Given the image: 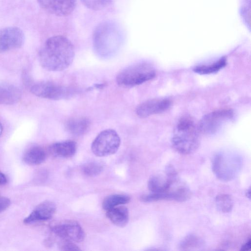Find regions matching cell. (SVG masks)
Returning <instances> with one entry per match:
<instances>
[{
	"mask_svg": "<svg viewBox=\"0 0 251 251\" xmlns=\"http://www.w3.org/2000/svg\"><path fill=\"white\" fill-rule=\"evenodd\" d=\"M226 65V59L223 57L211 64L197 66L194 68L193 71L201 75L210 74L218 72Z\"/></svg>",
	"mask_w": 251,
	"mask_h": 251,
	"instance_id": "19",
	"label": "cell"
},
{
	"mask_svg": "<svg viewBox=\"0 0 251 251\" xmlns=\"http://www.w3.org/2000/svg\"><path fill=\"white\" fill-rule=\"evenodd\" d=\"M121 144L117 132L112 129L101 131L93 140L91 145L93 153L99 157L106 156L115 153Z\"/></svg>",
	"mask_w": 251,
	"mask_h": 251,
	"instance_id": "6",
	"label": "cell"
},
{
	"mask_svg": "<svg viewBox=\"0 0 251 251\" xmlns=\"http://www.w3.org/2000/svg\"><path fill=\"white\" fill-rule=\"evenodd\" d=\"M90 125V122L87 118L77 117L68 120L65 124V127L70 134L80 136L88 131Z\"/></svg>",
	"mask_w": 251,
	"mask_h": 251,
	"instance_id": "16",
	"label": "cell"
},
{
	"mask_svg": "<svg viewBox=\"0 0 251 251\" xmlns=\"http://www.w3.org/2000/svg\"><path fill=\"white\" fill-rule=\"evenodd\" d=\"M130 200V197L126 195H111L103 200L102 204V208L106 211L116 206L128 203Z\"/></svg>",
	"mask_w": 251,
	"mask_h": 251,
	"instance_id": "20",
	"label": "cell"
},
{
	"mask_svg": "<svg viewBox=\"0 0 251 251\" xmlns=\"http://www.w3.org/2000/svg\"><path fill=\"white\" fill-rule=\"evenodd\" d=\"M203 245V241L198 236L194 234L187 235L180 242L179 248L182 251H192L200 249Z\"/></svg>",
	"mask_w": 251,
	"mask_h": 251,
	"instance_id": "21",
	"label": "cell"
},
{
	"mask_svg": "<svg viewBox=\"0 0 251 251\" xmlns=\"http://www.w3.org/2000/svg\"><path fill=\"white\" fill-rule=\"evenodd\" d=\"M200 131L189 116H184L178 121L172 138L173 148L179 153L187 155L193 153L200 143Z\"/></svg>",
	"mask_w": 251,
	"mask_h": 251,
	"instance_id": "2",
	"label": "cell"
},
{
	"mask_svg": "<svg viewBox=\"0 0 251 251\" xmlns=\"http://www.w3.org/2000/svg\"><path fill=\"white\" fill-rule=\"evenodd\" d=\"M171 105V102L167 99L149 100L141 103L136 107V113L138 117L144 118L163 112L168 110Z\"/></svg>",
	"mask_w": 251,
	"mask_h": 251,
	"instance_id": "12",
	"label": "cell"
},
{
	"mask_svg": "<svg viewBox=\"0 0 251 251\" xmlns=\"http://www.w3.org/2000/svg\"><path fill=\"white\" fill-rule=\"evenodd\" d=\"M10 200L4 197H0V213L5 210L10 205Z\"/></svg>",
	"mask_w": 251,
	"mask_h": 251,
	"instance_id": "26",
	"label": "cell"
},
{
	"mask_svg": "<svg viewBox=\"0 0 251 251\" xmlns=\"http://www.w3.org/2000/svg\"><path fill=\"white\" fill-rule=\"evenodd\" d=\"M215 203L218 209L223 213L230 212L234 202L232 197L227 194H220L215 198Z\"/></svg>",
	"mask_w": 251,
	"mask_h": 251,
	"instance_id": "22",
	"label": "cell"
},
{
	"mask_svg": "<svg viewBox=\"0 0 251 251\" xmlns=\"http://www.w3.org/2000/svg\"><path fill=\"white\" fill-rule=\"evenodd\" d=\"M59 242L58 247L61 251H79L80 249L72 241L62 239Z\"/></svg>",
	"mask_w": 251,
	"mask_h": 251,
	"instance_id": "25",
	"label": "cell"
},
{
	"mask_svg": "<svg viewBox=\"0 0 251 251\" xmlns=\"http://www.w3.org/2000/svg\"><path fill=\"white\" fill-rule=\"evenodd\" d=\"M22 96L19 87L10 83L0 82V104L17 103Z\"/></svg>",
	"mask_w": 251,
	"mask_h": 251,
	"instance_id": "14",
	"label": "cell"
},
{
	"mask_svg": "<svg viewBox=\"0 0 251 251\" xmlns=\"http://www.w3.org/2000/svg\"><path fill=\"white\" fill-rule=\"evenodd\" d=\"M154 68L147 62L131 65L122 70L116 76L117 84L123 87L130 88L140 85L153 78Z\"/></svg>",
	"mask_w": 251,
	"mask_h": 251,
	"instance_id": "3",
	"label": "cell"
},
{
	"mask_svg": "<svg viewBox=\"0 0 251 251\" xmlns=\"http://www.w3.org/2000/svg\"><path fill=\"white\" fill-rule=\"evenodd\" d=\"M55 211V203L50 201H45L34 208L30 214L24 219V223L30 224L48 220L52 218Z\"/></svg>",
	"mask_w": 251,
	"mask_h": 251,
	"instance_id": "13",
	"label": "cell"
},
{
	"mask_svg": "<svg viewBox=\"0 0 251 251\" xmlns=\"http://www.w3.org/2000/svg\"><path fill=\"white\" fill-rule=\"evenodd\" d=\"M37 1L45 11L60 17L71 14L76 5V0H37Z\"/></svg>",
	"mask_w": 251,
	"mask_h": 251,
	"instance_id": "11",
	"label": "cell"
},
{
	"mask_svg": "<svg viewBox=\"0 0 251 251\" xmlns=\"http://www.w3.org/2000/svg\"><path fill=\"white\" fill-rule=\"evenodd\" d=\"M246 196L249 199H250V197H251V190H250V188L248 189L247 191V192H246Z\"/></svg>",
	"mask_w": 251,
	"mask_h": 251,
	"instance_id": "29",
	"label": "cell"
},
{
	"mask_svg": "<svg viewBox=\"0 0 251 251\" xmlns=\"http://www.w3.org/2000/svg\"><path fill=\"white\" fill-rule=\"evenodd\" d=\"M106 214L110 221L117 226L124 227L128 222V210L125 206L121 205L106 210Z\"/></svg>",
	"mask_w": 251,
	"mask_h": 251,
	"instance_id": "17",
	"label": "cell"
},
{
	"mask_svg": "<svg viewBox=\"0 0 251 251\" xmlns=\"http://www.w3.org/2000/svg\"><path fill=\"white\" fill-rule=\"evenodd\" d=\"M30 90L37 97L52 100L68 99L76 93V90L72 87L45 81L33 84Z\"/></svg>",
	"mask_w": 251,
	"mask_h": 251,
	"instance_id": "5",
	"label": "cell"
},
{
	"mask_svg": "<svg viewBox=\"0 0 251 251\" xmlns=\"http://www.w3.org/2000/svg\"><path fill=\"white\" fill-rule=\"evenodd\" d=\"M83 174L88 176H95L99 175L103 170L102 165L98 162H90L83 165Z\"/></svg>",
	"mask_w": 251,
	"mask_h": 251,
	"instance_id": "23",
	"label": "cell"
},
{
	"mask_svg": "<svg viewBox=\"0 0 251 251\" xmlns=\"http://www.w3.org/2000/svg\"><path fill=\"white\" fill-rule=\"evenodd\" d=\"M52 232L61 238L75 242H81L85 238V233L80 225L74 220H65L53 224Z\"/></svg>",
	"mask_w": 251,
	"mask_h": 251,
	"instance_id": "9",
	"label": "cell"
},
{
	"mask_svg": "<svg viewBox=\"0 0 251 251\" xmlns=\"http://www.w3.org/2000/svg\"><path fill=\"white\" fill-rule=\"evenodd\" d=\"M25 40L23 31L18 27L9 26L0 29V52L20 48Z\"/></svg>",
	"mask_w": 251,
	"mask_h": 251,
	"instance_id": "10",
	"label": "cell"
},
{
	"mask_svg": "<svg viewBox=\"0 0 251 251\" xmlns=\"http://www.w3.org/2000/svg\"><path fill=\"white\" fill-rule=\"evenodd\" d=\"M75 48L67 38L56 35L48 38L39 52L42 67L49 71L58 72L65 70L73 62Z\"/></svg>",
	"mask_w": 251,
	"mask_h": 251,
	"instance_id": "1",
	"label": "cell"
},
{
	"mask_svg": "<svg viewBox=\"0 0 251 251\" xmlns=\"http://www.w3.org/2000/svg\"><path fill=\"white\" fill-rule=\"evenodd\" d=\"M3 131V127L1 123L0 122V136H1Z\"/></svg>",
	"mask_w": 251,
	"mask_h": 251,
	"instance_id": "30",
	"label": "cell"
},
{
	"mask_svg": "<svg viewBox=\"0 0 251 251\" xmlns=\"http://www.w3.org/2000/svg\"><path fill=\"white\" fill-rule=\"evenodd\" d=\"M234 116L231 109L219 110L211 112L203 117L198 126L200 133L211 135L218 131Z\"/></svg>",
	"mask_w": 251,
	"mask_h": 251,
	"instance_id": "7",
	"label": "cell"
},
{
	"mask_svg": "<svg viewBox=\"0 0 251 251\" xmlns=\"http://www.w3.org/2000/svg\"><path fill=\"white\" fill-rule=\"evenodd\" d=\"M251 238H249L248 241L241 247V251H248L251 249Z\"/></svg>",
	"mask_w": 251,
	"mask_h": 251,
	"instance_id": "27",
	"label": "cell"
},
{
	"mask_svg": "<svg viewBox=\"0 0 251 251\" xmlns=\"http://www.w3.org/2000/svg\"><path fill=\"white\" fill-rule=\"evenodd\" d=\"M121 31L115 24L104 23L100 25L94 34L95 48L98 51H103L116 45L120 41Z\"/></svg>",
	"mask_w": 251,
	"mask_h": 251,
	"instance_id": "8",
	"label": "cell"
},
{
	"mask_svg": "<svg viewBox=\"0 0 251 251\" xmlns=\"http://www.w3.org/2000/svg\"><path fill=\"white\" fill-rule=\"evenodd\" d=\"M82 4L90 9L98 11L106 7L112 0H80Z\"/></svg>",
	"mask_w": 251,
	"mask_h": 251,
	"instance_id": "24",
	"label": "cell"
},
{
	"mask_svg": "<svg viewBox=\"0 0 251 251\" xmlns=\"http://www.w3.org/2000/svg\"><path fill=\"white\" fill-rule=\"evenodd\" d=\"M7 182V179L5 175L0 172V185L4 184Z\"/></svg>",
	"mask_w": 251,
	"mask_h": 251,
	"instance_id": "28",
	"label": "cell"
},
{
	"mask_svg": "<svg viewBox=\"0 0 251 251\" xmlns=\"http://www.w3.org/2000/svg\"><path fill=\"white\" fill-rule=\"evenodd\" d=\"M50 152L54 156L69 158L74 155L76 151V144L72 140L54 143L50 147Z\"/></svg>",
	"mask_w": 251,
	"mask_h": 251,
	"instance_id": "15",
	"label": "cell"
},
{
	"mask_svg": "<svg viewBox=\"0 0 251 251\" xmlns=\"http://www.w3.org/2000/svg\"><path fill=\"white\" fill-rule=\"evenodd\" d=\"M242 164V160L239 156L226 152H219L212 159V169L219 179L228 181L239 173Z\"/></svg>",
	"mask_w": 251,
	"mask_h": 251,
	"instance_id": "4",
	"label": "cell"
},
{
	"mask_svg": "<svg viewBox=\"0 0 251 251\" xmlns=\"http://www.w3.org/2000/svg\"><path fill=\"white\" fill-rule=\"evenodd\" d=\"M23 158V161L27 164L39 165L46 160V153L42 147L34 145L30 147L25 151Z\"/></svg>",
	"mask_w": 251,
	"mask_h": 251,
	"instance_id": "18",
	"label": "cell"
}]
</instances>
